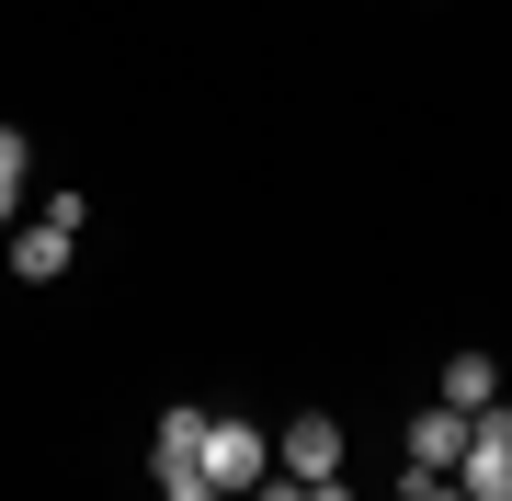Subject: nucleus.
Instances as JSON below:
<instances>
[{
  "mask_svg": "<svg viewBox=\"0 0 512 501\" xmlns=\"http://www.w3.org/2000/svg\"><path fill=\"white\" fill-rule=\"evenodd\" d=\"M274 467H285V501H330L342 490V422L330 410H296L274 433Z\"/></svg>",
  "mask_w": 512,
  "mask_h": 501,
  "instance_id": "f257e3e1",
  "label": "nucleus"
},
{
  "mask_svg": "<svg viewBox=\"0 0 512 501\" xmlns=\"http://www.w3.org/2000/svg\"><path fill=\"white\" fill-rule=\"evenodd\" d=\"M148 479L171 501H205V410H160V433H148Z\"/></svg>",
  "mask_w": 512,
  "mask_h": 501,
  "instance_id": "f03ea898",
  "label": "nucleus"
},
{
  "mask_svg": "<svg viewBox=\"0 0 512 501\" xmlns=\"http://www.w3.org/2000/svg\"><path fill=\"white\" fill-rule=\"evenodd\" d=\"M274 479V445H262L251 422H217V410H205V501L217 490H262Z\"/></svg>",
  "mask_w": 512,
  "mask_h": 501,
  "instance_id": "7ed1b4c3",
  "label": "nucleus"
},
{
  "mask_svg": "<svg viewBox=\"0 0 512 501\" xmlns=\"http://www.w3.org/2000/svg\"><path fill=\"white\" fill-rule=\"evenodd\" d=\"M80 217H92V205H80V194H57L35 228H12V274H23V285H57V274H69V240H80Z\"/></svg>",
  "mask_w": 512,
  "mask_h": 501,
  "instance_id": "20e7f679",
  "label": "nucleus"
},
{
  "mask_svg": "<svg viewBox=\"0 0 512 501\" xmlns=\"http://www.w3.org/2000/svg\"><path fill=\"white\" fill-rule=\"evenodd\" d=\"M456 456H467V410H456V399L410 410V467H456Z\"/></svg>",
  "mask_w": 512,
  "mask_h": 501,
  "instance_id": "39448f33",
  "label": "nucleus"
},
{
  "mask_svg": "<svg viewBox=\"0 0 512 501\" xmlns=\"http://www.w3.org/2000/svg\"><path fill=\"white\" fill-rule=\"evenodd\" d=\"M444 399H456V410L501 399V365H490V353H456V365H444Z\"/></svg>",
  "mask_w": 512,
  "mask_h": 501,
  "instance_id": "423d86ee",
  "label": "nucleus"
},
{
  "mask_svg": "<svg viewBox=\"0 0 512 501\" xmlns=\"http://www.w3.org/2000/svg\"><path fill=\"white\" fill-rule=\"evenodd\" d=\"M23 171H35V149H23V126H0V217L23 205Z\"/></svg>",
  "mask_w": 512,
  "mask_h": 501,
  "instance_id": "0eeeda50",
  "label": "nucleus"
}]
</instances>
